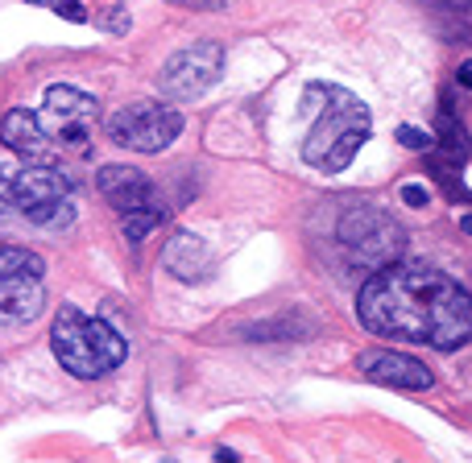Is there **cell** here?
<instances>
[{"instance_id": "obj_1", "label": "cell", "mask_w": 472, "mask_h": 463, "mask_svg": "<svg viewBox=\"0 0 472 463\" xmlns=\"http://www.w3.org/2000/svg\"><path fill=\"white\" fill-rule=\"evenodd\" d=\"M357 315L373 335L435 352H456L472 339V294L431 265H381L365 282Z\"/></svg>"}, {"instance_id": "obj_2", "label": "cell", "mask_w": 472, "mask_h": 463, "mask_svg": "<svg viewBox=\"0 0 472 463\" xmlns=\"http://www.w3.org/2000/svg\"><path fill=\"white\" fill-rule=\"evenodd\" d=\"M307 108H319L307 141H303V161L323 170V174H340L352 166V157L361 153V145L369 141L373 116L369 108L344 91V87H328V83H311L303 91Z\"/></svg>"}, {"instance_id": "obj_3", "label": "cell", "mask_w": 472, "mask_h": 463, "mask_svg": "<svg viewBox=\"0 0 472 463\" xmlns=\"http://www.w3.org/2000/svg\"><path fill=\"white\" fill-rule=\"evenodd\" d=\"M50 348H54V360L79 381H100L112 368H120L129 356V344L116 327H108L95 315H83L70 302L58 306V315H54Z\"/></svg>"}, {"instance_id": "obj_4", "label": "cell", "mask_w": 472, "mask_h": 463, "mask_svg": "<svg viewBox=\"0 0 472 463\" xmlns=\"http://www.w3.org/2000/svg\"><path fill=\"white\" fill-rule=\"evenodd\" d=\"M8 207L12 215L29 219L33 228L62 232L75 224L70 207V178L54 161H21L17 174L8 178Z\"/></svg>"}, {"instance_id": "obj_5", "label": "cell", "mask_w": 472, "mask_h": 463, "mask_svg": "<svg viewBox=\"0 0 472 463\" xmlns=\"http://www.w3.org/2000/svg\"><path fill=\"white\" fill-rule=\"evenodd\" d=\"M336 236L344 244V253L365 265V269H381V265H394L402 253H406V228L386 211V207H373V203H357L340 215L336 224Z\"/></svg>"}, {"instance_id": "obj_6", "label": "cell", "mask_w": 472, "mask_h": 463, "mask_svg": "<svg viewBox=\"0 0 472 463\" xmlns=\"http://www.w3.org/2000/svg\"><path fill=\"white\" fill-rule=\"evenodd\" d=\"M46 261L29 248H0V327L33 323L46 311Z\"/></svg>"}, {"instance_id": "obj_7", "label": "cell", "mask_w": 472, "mask_h": 463, "mask_svg": "<svg viewBox=\"0 0 472 463\" xmlns=\"http://www.w3.org/2000/svg\"><path fill=\"white\" fill-rule=\"evenodd\" d=\"M108 141H116L120 149H133V153H162L174 145V137L182 132V112L170 108V104H153V99H141V104H129L120 112L108 116Z\"/></svg>"}, {"instance_id": "obj_8", "label": "cell", "mask_w": 472, "mask_h": 463, "mask_svg": "<svg viewBox=\"0 0 472 463\" xmlns=\"http://www.w3.org/2000/svg\"><path fill=\"white\" fill-rule=\"evenodd\" d=\"M95 99L83 95L79 87H66V83H54L46 87V99H41V128L46 137L54 141V149H87L91 145V120H95Z\"/></svg>"}, {"instance_id": "obj_9", "label": "cell", "mask_w": 472, "mask_h": 463, "mask_svg": "<svg viewBox=\"0 0 472 463\" xmlns=\"http://www.w3.org/2000/svg\"><path fill=\"white\" fill-rule=\"evenodd\" d=\"M220 70H224V50L216 41H195V46L166 58L158 83L170 99L191 104V99H199L203 91H211L220 83Z\"/></svg>"}, {"instance_id": "obj_10", "label": "cell", "mask_w": 472, "mask_h": 463, "mask_svg": "<svg viewBox=\"0 0 472 463\" xmlns=\"http://www.w3.org/2000/svg\"><path fill=\"white\" fill-rule=\"evenodd\" d=\"M357 368L365 373V381L386 385V389H406V393H423L435 385L431 368L406 352H390V348H369L357 356Z\"/></svg>"}, {"instance_id": "obj_11", "label": "cell", "mask_w": 472, "mask_h": 463, "mask_svg": "<svg viewBox=\"0 0 472 463\" xmlns=\"http://www.w3.org/2000/svg\"><path fill=\"white\" fill-rule=\"evenodd\" d=\"M95 186H100V195L124 215V211H137V207H153L158 203V190H153V182L141 174V170H133V166H120V161H112V166H100V174H95Z\"/></svg>"}, {"instance_id": "obj_12", "label": "cell", "mask_w": 472, "mask_h": 463, "mask_svg": "<svg viewBox=\"0 0 472 463\" xmlns=\"http://www.w3.org/2000/svg\"><path fill=\"white\" fill-rule=\"evenodd\" d=\"M0 141H4L12 153H21L25 161H50V157H54V141L46 137L37 112H29V108L4 112V120H0Z\"/></svg>"}, {"instance_id": "obj_13", "label": "cell", "mask_w": 472, "mask_h": 463, "mask_svg": "<svg viewBox=\"0 0 472 463\" xmlns=\"http://www.w3.org/2000/svg\"><path fill=\"white\" fill-rule=\"evenodd\" d=\"M162 265H166L170 277H178V282H203V277L211 273V253H207V244H203L199 232L182 228V232H174V236L166 240Z\"/></svg>"}, {"instance_id": "obj_14", "label": "cell", "mask_w": 472, "mask_h": 463, "mask_svg": "<svg viewBox=\"0 0 472 463\" xmlns=\"http://www.w3.org/2000/svg\"><path fill=\"white\" fill-rule=\"evenodd\" d=\"M435 145L444 149V157L452 161V166H460V161H469V153H472V137L464 132V124L460 120H440V137H435Z\"/></svg>"}, {"instance_id": "obj_15", "label": "cell", "mask_w": 472, "mask_h": 463, "mask_svg": "<svg viewBox=\"0 0 472 463\" xmlns=\"http://www.w3.org/2000/svg\"><path fill=\"white\" fill-rule=\"evenodd\" d=\"M162 219H166V207H162V203H153V207H137V211H124V215H120V228H124V236L137 244V240L153 236V228H162Z\"/></svg>"}, {"instance_id": "obj_16", "label": "cell", "mask_w": 472, "mask_h": 463, "mask_svg": "<svg viewBox=\"0 0 472 463\" xmlns=\"http://www.w3.org/2000/svg\"><path fill=\"white\" fill-rule=\"evenodd\" d=\"M398 141H402L406 149H415V153H431V149H435V137H431L427 128H419V124H402V128H398Z\"/></svg>"}, {"instance_id": "obj_17", "label": "cell", "mask_w": 472, "mask_h": 463, "mask_svg": "<svg viewBox=\"0 0 472 463\" xmlns=\"http://www.w3.org/2000/svg\"><path fill=\"white\" fill-rule=\"evenodd\" d=\"M100 29H104V33H116V37L129 33V12H124L120 4H112L108 12H100Z\"/></svg>"}, {"instance_id": "obj_18", "label": "cell", "mask_w": 472, "mask_h": 463, "mask_svg": "<svg viewBox=\"0 0 472 463\" xmlns=\"http://www.w3.org/2000/svg\"><path fill=\"white\" fill-rule=\"evenodd\" d=\"M50 8H54L62 21H70V25H83V21H87V8H83L79 0H50Z\"/></svg>"}, {"instance_id": "obj_19", "label": "cell", "mask_w": 472, "mask_h": 463, "mask_svg": "<svg viewBox=\"0 0 472 463\" xmlns=\"http://www.w3.org/2000/svg\"><path fill=\"white\" fill-rule=\"evenodd\" d=\"M402 203H406V207H427V203H431V190L419 186V182H406V186H402Z\"/></svg>"}, {"instance_id": "obj_20", "label": "cell", "mask_w": 472, "mask_h": 463, "mask_svg": "<svg viewBox=\"0 0 472 463\" xmlns=\"http://www.w3.org/2000/svg\"><path fill=\"white\" fill-rule=\"evenodd\" d=\"M178 8H195V12H216V8H228V0H170Z\"/></svg>"}, {"instance_id": "obj_21", "label": "cell", "mask_w": 472, "mask_h": 463, "mask_svg": "<svg viewBox=\"0 0 472 463\" xmlns=\"http://www.w3.org/2000/svg\"><path fill=\"white\" fill-rule=\"evenodd\" d=\"M456 83L472 91V58H469V62H460V70H456Z\"/></svg>"}, {"instance_id": "obj_22", "label": "cell", "mask_w": 472, "mask_h": 463, "mask_svg": "<svg viewBox=\"0 0 472 463\" xmlns=\"http://www.w3.org/2000/svg\"><path fill=\"white\" fill-rule=\"evenodd\" d=\"M460 232H464V236H472V211L464 215V219H460Z\"/></svg>"}, {"instance_id": "obj_23", "label": "cell", "mask_w": 472, "mask_h": 463, "mask_svg": "<svg viewBox=\"0 0 472 463\" xmlns=\"http://www.w3.org/2000/svg\"><path fill=\"white\" fill-rule=\"evenodd\" d=\"M25 4H50V0H25Z\"/></svg>"}]
</instances>
